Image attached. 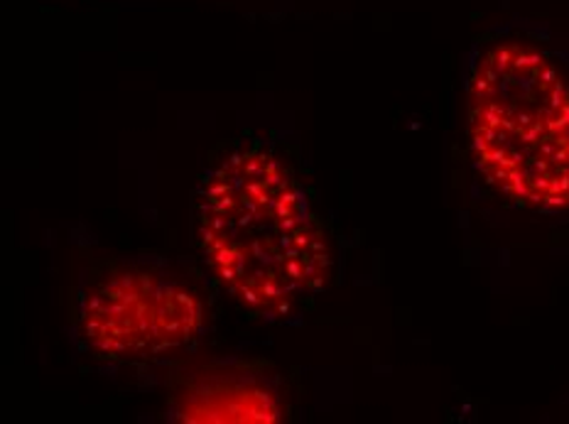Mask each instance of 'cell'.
<instances>
[{
  "mask_svg": "<svg viewBox=\"0 0 569 424\" xmlns=\"http://www.w3.org/2000/svg\"><path fill=\"white\" fill-rule=\"evenodd\" d=\"M467 128L486 182L536 211L569 209V74L536 42L501 38L471 62Z\"/></svg>",
  "mask_w": 569,
  "mask_h": 424,
  "instance_id": "obj_2",
  "label": "cell"
},
{
  "mask_svg": "<svg viewBox=\"0 0 569 424\" xmlns=\"http://www.w3.org/2000/svg\"><path fill=\"white\" fill-rule=\"evenodd\" d=\"M182 420L187 422H276L280 407L276 393L253 375H199L197 383L180 395Z\"/></svg>",
  "mask_w": 569,
  "mask_h": 424,
  "instance_id": "obj_4",
  "label": "cell"
},
{
  "mask_svg": "<svg viewBox=\"0 0 569 424\" xmlns=\"http://www.w3.org/2000/svg\"><path fill=\"white\" fill-rule=\"evenodd\" d=\"M201 326L199 294L148 267H123L99 280L79 310L89 349L116 361H148L180 351L192 344Z\"/></svg>",
  "mask_w": 569,
  "mask_h": 424,
  "instance_id": "obj_3",
  "label": "cell"
},
{
  "mask_svg": "<svg viewBox=\"0 0 569 424\" xmlns=\"http://www.w3.org/2000/svg\"><path fill=\"white\" fill-rule=\"evenodd\" d=\"M197 239L213 277L248 312L290 314L325 287V231L288 164L239 148L213 168L197 199Z\"/></svg>",
  "mask_w": 569,
  "mask_h": 424,
  "instance_id": "obj_1",
  "label": "cell"
}]
</instances>
